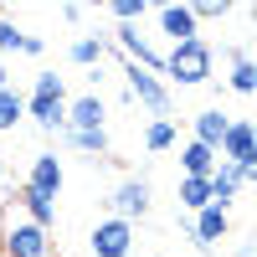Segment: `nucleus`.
I'll return each mask as SVG.
<instances>
[{"label": "nucleus", "mask_w": 257, "mask_h": 257, "mask_svg": "<svg viewBox=\"0 0 257 257\" xmlns=\"http://www.w3.org/2000/svg\"><path fill=\"white\" fill-rule=\"evenodd\" d=\"M226 82H231V93H252V88H257V67H252L247 52H237V62H231V77H226Z\"/></svg>", "instance_id": "412c9836"}, {"label": "nucleus", "mask_w": 257, "mask_h": 257, "mask_svg": "<svg viewBox=\"0 0 257 257\" xmlns=\"http://www.w3.org/2000/svg\"><path fill=\"white\" fill-rule=\"evenodd\" d=\"M108 11H113V21L134 26V21H144V16H149V0H118V6H108Z\"/></svg>", "instance_id": "5701e85b"}, {"label": "nucleus", "mask_w": 257, "mask_h": 257, "mask_svg": "<svg viewBox=\"0 0 257 257\" xmlns=\"http://www.w3.org/2000/svg\"><path fill=\"white\" fill-rule=\"evenodd\" d=\"M26 113L47 128V134L67 128V82H62L57 72H36V88L26 98Z\"/></svg>", "instance_id": "f257e3e1"}, {"label": "nucleus", "mask_w": 257, "mask_h": 257, "mask_svg": "<svg viewBox=\"0 0 257 257\" xmlns=\"http://www.w3.org/2000/svg\"><path fill=\"white\" fill-rule=\"evenodd\" d=\"M88 247H93V257H128V247H134V226L108 216V221H98V226H93Z\"/></svg>", "instance_id": "423d86ee"}, {"label": "nucleus", "mask_w": 257, "mask_h": 257, "mask_svg": "<svg viewBox=\"0 0 257 257\" xmlns=\"http://www.w3.org/2000/svg\"><path fill=\"white\" fill-rule=\"evenodd\" d=\"M26 113V98L16 88H0V128H16V118Z\"/></svg>", "instance_id": "4be33fe9"}, {"label": "nucleus", "mask_w": 257, "mask_h": 257, "mask_svg": "<svg viewBox=\"0 0 257 257\" xmlns=\"http://www.w3.org/2000/svg\"><path fill=\"white\" fill-rule=\"evenodd\" d=\"M0 175H6V160H0Z\"/></svg>", "instance_id": "a878e982"}, {"label": "nucleus", "mask_w": 257, "mask_h": 257, "mask_svg": "<svg viewBox=\"0 0 257 257\" xmlns=\"http://www.w3.org/2000/svg\"><path fill=\"white\" fill-rule=\"evenodd\" d=\"M0 88H6V62H0Z\"/></svg>", "instance_id": "393cba45"}, {"label": "nucleus", "mask_w": 257, "mask_h": 257, "mask_svg": "<svg viewBox=\"0 0 257 257\" xmlns=\"http://www.w3.org/2000/svg\"><path fill=\"white\" fill-rule=\"evenodd\" d=\"M160 31L175 41H196V16H190V6H160Z\"/></svg>", "instance_id": "9d476101"}, {"label": "nucleus", "mask_w": 257, "mask_h": 257, "mask_svg": "<svg viewBox=\"0 0 257 257\" xmlns=\"http://www.w3.org/2000/svg\"><path fill=\"white\" fill-rule=\"evenodd\" d=\"M216 155H221V165H231L242 180H252V160H257V134H252V123L247 118H231L226 123V134H221V144H216Z\"/></svg>", "instance_id": "7ed1b4c3"}, {"label": "nucleus", "mask_w": 257, "mask_h": 257, "mask_svg": "<svg viewBox=\"0 0 257 257\" xmlns=\"http://www.w3.org/2000/svg\"><path fill=\"white\" fill-rule=\"evenodd\" d=\"M21 206H26V216H31V226H41V231H47V226L57 221V201H47V196H36V190H21Z\"/></svg>", "instance_id": "a211bd4d"}, {"label": "nucleus", "mask_w": 257, "mask_h": 257, "mask_svg": "<svg viewBox=\"0 0 257 257\" xmlns=\"http://www.w3.org/2000/svg\"><path fill=\"white\" fill-rule=\"evenodd\" d=\"M180 206H185V211H206V206H211V185L180 175Z\"/></svg>", "instance_id": "6ab92c4d"}, {"label": "nucleus", "mask_w": 257, "mask_h": 257, "mask_svg": "<svg viewBox=\"0 0 257 257\" xmlns=\"http://www.w3.org/2000/svg\"><path fill=\"white\" fill-rule=\"evenodd\" d=\"M226 231H231V216H226L221 206H206V211H196V221H190L196 247H216V242H226Z\"/></svg>", "instance_id": "6e6552de"}, {"label": "nucleus", "mask_w": 257, "mask_h": 257, "mask_svg": "<svg viewBox=\"0 0 257 257\" xmlns=\"http://www.w3.org/2000/svg\"><path fill=\"white\" fill-rule=\"evenodd\" d=\"M226 113L221 108H206V113H196V144H206V149H216L221 144V134H226Z\"/></svg>", "instance_id": "dca6fc26"}, {"label": "nucleus", "mask_w": 257, "mask_h": 257, "mask_svg": "<svg viewBox=\"0 0 257 257\" xmlns=\"http://www.w3.org/2000/svg\"><path fill=\"white\" fill-rule=\"evenodd\" d=\"M206 185H211V206H221V211H226L231 201H237V190H242L247 180H242V175H237L231 165H216V170H211V180H206Z\"/></svg>", "instance_id": "9b49d317"}, {"label": "nucleus", "mask_w": 257, "mask_h": 257, "mask_svg": "<svg viewBox=\"0 0 257 257\" xmlns=\"http://www.w3.org/2000/svg\"><path fill=\"white\" fill-rule=\"evenodd\" d=\"M103 98L98 93H88V98H77V103H67V128H103Z\"/></svg>", "instance_id": "ddd939ff"}, {"label": "nucleus", "mask_w": 257, "mask_h": 257, "mask_svg": "<svg viewBox=\"0 0 257 257\" xmlns=\"http://www.w3.org/2000/svg\"><path fill=\"white\" fill-rule=\"evenodd\" d=\"M26 190L57 201V190H62V160H57V155H36V160H31V175H26Z\"/></svg>", "instance_id": "1a4fd4ad"}, {"label": "nucleus", "mask_w": 257, "mask_h": 257, "mask_svg": "<svg viewBox=\"0 0 257 257\" xmlns=\"http://www.w3.org/2000/svg\"><path fill=\"white\" fill-rule=\"evenodd\" d=\"M62 139L72 149H82V155H93V160L108 155V128H62Z\"/></svg>", "instance_id": "4468645a"}, {"label": "nucleus", "mask_w": 257, "mask_h": 257, "mask_svg": "<svg viewBox=\"0 0 257 257\" xmlns=\"http://www.w3.org/2000/svg\"><path fill=\"white\" fill-rule=\"evenodd\" d=\"M190 16H196V21H221V16H231V6H216V0H206V6H190Z\"/></svg>", "instance_id": "b1692460"}, {"label": "nucleus", "mask_w": 257, "mask_h": 257, "mask_svg": "<svg viewBox=\"0 0 257 257\" xmlns=\"http://www.w3.org/2000/svg\"><path fill=\"white\" fill-rule=\"evenodd\" d=\"M123 82H128V103H144L155 118H165L170 113V88L155 77V72H144V67H134V62H123Z\"/></svg>", "instance_id": "20e7f679"}, {"label": "nucleus", "mask_w": 257, "mask_h": 257, "mask_svg": "<svg viewBox=\"0 0 257 257\" xmlns=\"http://www.w3.org/2000/svg\"><path fill=\"white\" fill-rule=\"evenodd\" d=\"M0 242H6V257H52L47 231H41V226H31V221H16Z\"/></svg>", "instance_id": "0eeeda50"}, {"label": "nucleus", "mask_w": 257, "mask_h": 257, "mask_svg": "<svg viewBox=\"0 0 257 257\" xmlns=\"http://www.w3.org/2000/svg\"><path fill=\"white\" fill-rule=\"evenodd\" d=\"M108 206H113V221H144L149 216V180H123L113 196H108Z\"/></svg>", "instance_id": "39448f33"}, {"label": "nucleus", "mask_w": 257, "mask_h": 257, "mask_svg": "<svg viewBox=\"0 0 257 257\" xmlns=\"http://www.w3.org/2000/svg\"><path fill=\"white\" fill-rule=\"evenodd\" d=\"M170 144H175V123H170V118H149L144 149H149V155H160V149H170Z\"/></svg>", "instance_id": "aec40b11"}, {"label": "nucleus", "mask_w": 257, "mask_h": 257, "mask_svg": "<svg viewBox=\"0 0 257 257\" xmlns=\"http://www.w3.org/2000/svg\"><path fill=\"white\" fill-rule=\"evenodd\" d=\"M67 57L77 62V67H103V57H108V41H103V36H77L72 47H67Z\"/></svg>", "instance_id": "f3484780"}, {"label": "nucleus", "mask_w": 257, "mask_h": 257, "mask_svg": "<svg viewBox=\"0 0 257 257\" xmlns=\"http://www.w3.org/2000/svg\"><path fill=\"white\" fill-rule=\"evenodd\" d=\"M211 67H216V57H211V47L196 36V41H180L175 52L165 57V77H175V82H206L211 77Z\"/></svg>", "instance_id": "f03ea898"}, {"label": "nucleus", "mask_w": 257, "mask_h": 257, "mask_svg": "<svg viewBox=\"0 0 257 257\" xmlns=\"http://www.w3.org/2000/svg\"><path fill=\"white\" fill-rule=\"evenodd\" d=\"M6 52H26V57H41V36H26L16 21H0V57Z\"/></svg>", "instance_id": "2eb2a0df"}, {"label": "nucleus", "mask_w": 257, "mask_h": 257, "mask_svg": "<svg viewBox=\"0 0 257 257\" xmlns=\"http://www.w3.org/2000/svg\"><path fill=\"white\" fill-rule=\"evenodd\" d=\"M180 170H185L190 180H211V170H216V149H206V144L190 139V144L180 149Z\"/></svg>", "instance_id": "f8f14e48"}]
</instances>
